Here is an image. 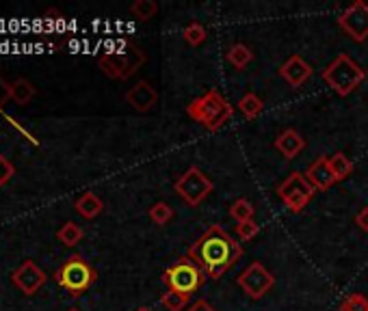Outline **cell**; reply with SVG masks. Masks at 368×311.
<instances>
[{"instance_id": "obj_1", "label": "cell", "mask_w": 368, "mask_h": 311, "mask_svg": "<svg viewBox=\"0 0 368 311\" xmlns=\"http://www.w3.org/2000/svg\"><path fill=\"white\" fill-rule=\"evenodd\" d=\"M243 255V247L221 225L208 227L189 247V260L206 272L208 279L217 281L237 264Z\"/></svg>"}, {"instance_id": "obj_2", "label": "cell", "mask_w": 368, "mask_h": 311, "mask_svg": "<svg viewBox=\"0 0 368 311\" xmlns=\"http://www.w3.org/2000/svg\"><path fill=\"white\" fill-rule=\"evenodd\" d=\"M186 115L197 121L199 126H204L210 132L221 130L234 115L232 104L221 95L219 89H210L204 95L195 97L189 106H186Z\"/></svg>"}, {"instance_id": "obj_3", "label": "cell", "mask_w": 368, "mask_h": 311, "mask_svg": "<svg viewBox=\"0 0 368 311\" xmlns=\"http://www.w3.org/2000/svg\"><path fill=\"white\" fill-rule=\"evenodd\" d=\"M146 63V52L130 42H119L117 50L100 56V69L113 80H126L139 72Z\"/></svg>"}, {"instance_id": "obj_4", "label": "cell", "mask_w": 368, "mask_h": 311, "mask_svg": "<svg viewBox=\"0 0 368 311\" xmlns=\"http://www.w3.org/2000/svg\"><path fill=\"white\" fill-rule=\"evenodd\" d=\"M323 80L327 83V87H331V91H336L340 97H347L366 80V72L349 54H338L323 69Z\"/></svg>"}, {"instance_id": "obj_5", "label": "cell", "mask_w": 368, "mask_h": 311, "mask_svg": "<svg viewBox=\"0 0 368 311\" xmlns=\"http://www.w3.org/2000/svg\"><path fill=\"white\" fill-rule=\"evenodd\" d=\"M206 279H208L206 272L199 268L195 262H191L189 257H180L162 274V281H165L167 290H174V292L184 294V296L195 294L199 288L206 283Z\"/></svg>"}, {"instance_id": "obj_6", "label": "cell", "mask_w": 368, "mask_h": 311, "mask_svg": "<svg viewBox=\"0 0 368 311\" xmlns=\"http://www.w3.org/2000/svg\"><path fill=\"white\" fill-rule=\"evenodd\" d=\"M54 279L63 290H68L72 296H78V294H83L85 290H89L93 286V281L97 279V274H95L93 266H89L81 255H72L57 270Z\"/></svg>"}, {"instance_id": "obj_7", "label": "cell", "mask_w": 368, "mask_h": 311, "mask_svg": "<svg viewBox=\"0 0 368 311\" xmlns=\"http://www.w3.org/2000/svg\"><path fill=\"white\" fill-rule=\"evenodd\" d=\"M314 193H316L314 186L308 182L306 173H301V171H292L278 188V197L295 214H299L301 210H304V207L308 205V201L314 197Z\"/></svg>"}, {"instance_id": "obj_8", "label": "cell", "mask_w": 368, "mask_h": 311, "mask_svg": "<svg viewBox=\"0 0 368 311\" xmlns=\"http://www.w3.org/2000/svg\"><path fill=\"white\" fill-rule=\"evenodd\" d=\"M213 190H215V184L210 182V178H206V173L199 166H189L176 180V193L191 207H197Z\"/></svg>"}, {"instance_id": "obj_9", "label": "cell", "mask_w": 368, "mask_h": 311, "mask_svg": "<svg viewBox=\"0 0 368 311\" xmlns=\"http://www.w3.org/2000/svg\"><path fill=\"white\" fill-rule=\"evenodd\" d=\"M239 288L254 300H260L262 296L269 294V290L275 286V276L273 272L262 266L260 262H251L239 276H237Z\"/></svg>"}, {"instance_id": "obj_10", "label": "cell", "mask_w": 368, "mask_h": 311, "mask_svg": "<svg viewBox=\"0 0 368 311\" xmlns=\"http://www.w3.org/2000/svg\"><path fill=\"white\" fill-rule=\"evenodd\" d=\"M338 26L357 44L368 39V5L364 0H355L349 9L338 16Z\"/></svg>"}, {"instance_id": "obj_11", "label": "cell", "mask_w": 368, "mask_h": 311, "mask_svg": "<svg viewBox=\"0 0 368 311\" xmlns=\"http://www.w3.org/2000/svg\"><path fill=\"white\" fill-rule=\"evenodd\" d=\"M11 279L24 294H35L46 283V274H44V270L35 262L28 260L11 274Z\"/></svg>"}, {"instance_id": "obj_12", "label": "cell", "mask_w": 368, "mask_h": 311, "mask_svg": "<svg viewBox=\"0 0 368 311\" xmlns=\"http://www.w3.org/2000/svg\"><path fill=\"white\" fill-rule=\"evenodd\" d=\"M280 76L292 87V89H299L308 83V78L312 76V65L299 54H292L284 61V65L280 67Z\"/></svg>"}, {"instance_id": "obj_13", "label": "cell", "mask_w": 368, "mask_h": 311, "mask_svg": "<svg viewBox=\"0 0 368 311\" xmlns=\"http://www.w3.org/2000/svg\"><path fill=\"white\" fill-rule=\"evenodd\" d=\"M126 104H130L137 113H150L158 104V91L148 80H141L132 89H128Z\"/></svg>"}, {"instance_id": "obj_14", "label": "cell", "mask_w": 368, "mask_h": 311, "mask_svg": "<svg viewBox=\"0 0 368 311\" xmlns=\"http://www.w3.org/2000/svg\"><path fill=\"white\" fill-rule=\"evenodd\" d=\"M306 178L314 186L316 193H325L336 184V178H333V173L329 169V158L327 156H321L314 162H310V166L306 169Z\"/></svg>"}, {"instance_id": "obj_15", "label": "cell", "mask_w": 368, "mask_h": 311, "mask_svg": "<svg viewBox=\"0 0 368 311\" xmlns=\"http://www.w3.org/2000/svg\"><path fill=\"white\" fill-rule=\"evenodd\" d=\"M275 150L286 158V160H292V158H297L301 152L306 150V138L301 136L297 130H292V128H288V130H284L278 138H275Z\"/></svg>"}, {"instance_id": "obj_16", "label": "cell", "mask_w": 368, "mask_h": 311, "mask_svg": "<svg viewBox=\"0 0 368 311\" xmlns=\"http://www.w3.org/2000/svg\"><path fill=\"white\" fill-rule=\"evenodd\" d=\"M76 212L83 217V219H95V217H100L102 214V210H105V203H102V199H100L95 193H85V195H81V199L76 201Z\"/></svg>"}, {"instance_id": "obj_17", "label": "cell", "mask_w": 368, "mask_h": 311, "mask_svg": "<svg viewBox=\"0 0 368 311\" xmlns=\"http://www.w3.org/2000/svg\"><path fill=\"white\" fill-rule=\"evenodd\" d=\"M329 169L333 173V178H336V182H343L353 173V162L345 152H336L329 158Z\"/></svg>"}, {"instance_id": "obj_18", "label": "cell", "mask_w": 368, "mask_h": 311, "mask_svg": "<svg viewBox=\"0 0 368 311\" xmlns=\"http://www.w3.org/2000/svg\"><path fill=\"white\" fill-rule=\"evenodd\" d=\"M225 59L227 63L234 67V69H245L251 61H254V52L249 46L245 44H234L227 52H225Z\"/></svg>"}, {"instance_id": "obj_19", "label": "cell", "mask_w": 368, "mask_h": 311, "mask_svg": "<svg viewBox=\"0 0 368 311\" xmlns=\"http://www.w3.org/2000/svg\"><path fill=\"white\" fill-rule=\"evenodd\" d=\"M262 109H264V104H262V99H260L256 93H245V95L239 99V111L243 113V117H245L247 121L260 117Z\"/></svg>"}, {"instance_id": "obj_20", "label": "cell", "mask_w": 368, "mask_h": 311, "mask_svg": "<svg viewBox=\"0 0 368 311\" xmlns=\"http://www.w3.org/2000/svg\"><path fill=\"white\" fill-rule=\"evenodd\" d=\"M256 207L249 199H237L230 205V217L237 223H245V221H254Z\"/></svg>"}, {"instance_id": "obj_21", "label": "cell", "mask_w": 368, "mask_h": 311, "mask_svg": "<svg viewBox=\"0 0 368 311\" xmlns=\"http://www.w3.org/2000/svg\"><path fill=\"white\" fill-rule=\"evenodd\" d=\"M83 236H85V231L81 229V225H76V223H65L59 231H57V238L63 242L65 247H76L78 242L83 240Z\"/></svg>"}, {"instance_id": "obj_22", "label": "cell", "mask_w": 368, "mask_h": 311, "mask_svg": "<svg viewBox=\"0 0 368 311\" xmlns=\"http://www.w3.org/2000/svg\"><path fill=\"white\" fill-rule=\"evenodd\" d=\"M32 97H35V87H32L28 80L18 78V80L11 85V99H13L16 104H28Z\"/></svg>"}, {"instance_id": "obj_23", "label": "cell", "mask_w": 368, "mask_h": 311, "mask_svg": "<svg viewBox=\"0 0 368 311\" xmlns=\"http://www.w3.org/2000/svg\"><path fill=\"white\" fill-rule=\"evenodd\" d=\"M174 219V207L170 203H165V201H158L150 207V221L158 227L167 225Z\"/></svg>"}, {"instance_id": "obj_24", "label": "cell", "mask_w": 368, "mask_h": 311, "mask_svg": "<svg viewBox=\"0 0 368 311\" xmlns=\"http://www.w3.org/2000/svg\"><path fill=\"white\" fill-rule=\"evenodd\" d=\"M189 298H191V296L178 294V292H174V290H167V292L160 296V305H162L167 311H184L186 305H189Z\"/></svg>"}, {"instance_id": "obj_25", "label": "cell", "mask_w": 368, "mask_h": 311, "mask_svg": "<svg viewBox=\"0 0 368 311\" xmlns=\"http://www.w3.org/2000/svg\"><path fill=\"white\" fill-rule=\"evenodd\" d=\"M184 42L189 44V46H193V48H197V46H202L204 42H206V37H208V32H206V28L199 24V22H193V24H189L186 28H184Z\"/></svg>"}, {"instance_id": "obj_26", "label": "cell", "mask_w": 368, "mask_h": 311, "mask_svg": "<svg viewBox=\"0 0 368 311\" xmlns=\"http://www.w3.org/2000/svg\"><path fill=\"white\" fill-rule=\"evenodd\" d=\"M130 13L139 20H152L158 13V5L154 0H137V3H132Z\"/></svg>"}, {"instance_id": "obj_27", "label": "cell", "mask_w": 368, "mask_h": 311, "mask_svg": "<svg viewBox=\"0 0 368 311\" xmlns=\"http://www.w3.org/2000/svg\"><path fill=\"white\" fill-rule=\"evenodd\" d=\"M338 311H368V296L355 292V294H349L343 303H340V309Z\"/></svg>"}, {"instance_id": "obj_28", "label": "cell", "mask_w": 368, "mask_h": 311, "mask_svg": "<svg viewBox=\"0 0 368 311\" xmlns=\"http://www.w3.org/2000/svg\"><path fill=\"white\" fill-rule=\"evenodd\" d=\"M260 231V225L256 221H245V223H239L237 225V238L239 242H249L251 238H256Z\"/></svg>"}, {"instance_id": "obj_29", "label": "cell", "mask_w": 368, "mask_h": 311, "mask_svg": "<svg viewBox=\"0 0 368 311\" xmlns=\"http://www.w3.org/2000/svg\"><path fill=\"white\" fill-rule=\"evenodd\" d=\"M13 176V164L0 154V188H3L5 184H7V180Z\"/></svg>"}, {"instance_id": "obj_30", "label": "cell", "mask_w": 368, "mask_h": 311, "mask_svg": "<svg viewBox=\"0 0 368 311\" xmlns=\"http://www.w3.org/2000/svg\"><path fill=\"white\" fill-rule=\"evenodd\" d=\"M355 225H357L362 231H366V233H368V205H366V207H362V210L355 214Z\"/></svg>"}, {"instance_id": "obj_31", "label": "cell", "mask_w": 368, "mask_h": 311, "mask_svg": "<svg viewBox=\"0 0 368 311\" xmlns=\"http://www.w3.org/2000/svg\"><path fill=\"white\" fill-rule=\"evenodd\" d=\"M9 99H11V87L3 78H0V111H3V106Z\"/></svg>"}, {"instance_id": "obj_32", "label": "cell", "mask_w": 368, "mask_h": 311, "mask_svg": "<svg viewBox=\"0 0 368 311\" xmlns=\"http://www.w3.org/2000/svg\"><path fill=\"white\" fill-rule=\"evenodd\" d=\"M186 311H217V309H215V307H213V305H210L208 300H204V298H202V300L193 303V305H191V307H189Z\"/></svg>"}, {"instance_id": "obj_33", "label": "cell", "mask_w": 368, "mask_h": 311, "mask_svg": "<svg viewBox=\"0 0 368 311\" xmlns=\"http://www.w3.org/2000/svg\"><path fill=\"white\" fill-rule=\"evenodd\" d=\"M137 311H152V309H148V307H139Z\"/></svg>"}, {"instance_id": "obj_34", "label": "cell", "mask_w": 368, "mask_h": 311, "mask_svg": "<svg viewBox=\"0 0 368 311\" xmlns=\"http://www.w3.org/2000/svg\"><path fill=\"white\" fill-rule=\"evenodd\" d=\"M68 311H81V309H68Z\"/></svg>"}]
</instances>
